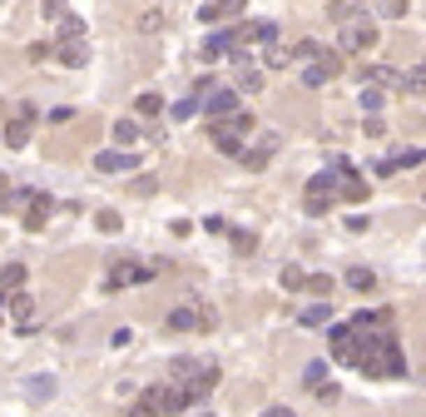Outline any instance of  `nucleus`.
Returning a JSON list of instances; mask_svg holds the SVG:
<instances>
[{
  "instance_id": "obj_1",
  "label": "nucleus",
  "mask_w": 426,
  "mask_h": 417,
  "mask_svg": "<svg viewBox=\"0 0 426 417\" xmlns=\"http://www.w3.org/2000/svg\"><path fill=\"white\" fill-rule=\"evenodd\" d=\"M332 353L347 368H362L367 378H406V358L397 343V313H357L347 323H332Z\"/></svg>"
},
{
  "instance_id": "obj_2",
  "label": "nucleus",
  "mask_w": 426,
  "mask_h": 417,
  "mask_svg": "<svg viewBox=\"0 0 426 417\" xmlns=\"http://www.w3.org/2000/svg\"><path fill=\"white\" fill-rule=\"evenodd\" d=\"M213 383H219V368H213V362H198V358H174L169 362V388H179V397L189 407H198L213 393Z\"/></svg>"
},
{
  "instance_id": "obj_3",
  "label": "nucleus",
  "mask_w": 426,
  "mask_h": 417,
  "mask_svg": "<svg viewBox=\"0 0 426 417\" xmlns=\"http://www.w3.org/2000/svg\"><path fill=\"white\" fill-rule=\"evenodd\" d=\"M337 45L347 50V55H367V50L372 45H377V20H372L367 10H357L347 25H342V35H337ZM342 50H337V55H342Z\"/></svg>"
},
{
  "instance_id": "obj_4",
  "label": "nucleus",
  "mask_w": 426,
  "mask_h": 417,
  "mask_svg": "<svg viewBox=\"0 0 426 417\" xmlns=\"http://www.w3.org/2000/svg\"><path fill=\"white\" fill-rule=\"evenodd\" d=\"M164 323L174 333H198V328H213V308L208 303H179V308H169Z\"/></svg>"
},
{
  "instance_id": "obj_5",
  "label": "nucleus",
  "mask_w": 426,
  "mask_h": 417,
  "mask_svg": "<svg viewBox=\"0 0 426 417\" xmlns=\"http://www.w3.org/2000/svg\"><path fill=\"white\" fill-rule=\"evenodd\" d=\"M144 407H149L154 417H179V412H189V402H184V397H179V388H169V383L144 388Z\"/></svg>"
},
{
  "instance_id": "obj_6",
  "label": "nucleus",
  "mask_w": 426,
  "mask_h": 417,
  "mask_svg": "<svg viewBox=\"0 0 426 417\" xmlns=\"http://www.w3.org/2000/svg\"><path fill=\"white\" fill-rule=\"evenodd\" d=\"M337 70H342V55L323 45V55H317L312 65H302V85H307V90H323V85H328Z\"/></svg>"
},
{
  "instance_id": "obj_7",
  "label": "nucleus",
  "mask_w": 426,
  "mask_h": 417,
  "mask_svg": "<svg viewBox=\"0 0 426 417\" xmlns=\"http://www.w3.org/2000/svg\"><path fill=\"white\" fill-rule=\"evenodd\" d=\"M278 144H283V134H258V144H243V154H238V160H243V169H268V160H273V154H278Z\"/></svg>"
},
{
  "instance_id": "obj_8",
  "label": "nucleus",
  "mask_w": 426,
  "mask_h": 417,
  "mask_svg": "<svg viewBox=\"0 0 426 417\" xmlns=\"http://www.w3.org/2000/svg\"><path fill=\"white\" fill-rule=\"evenodd\" d=\"M198 110H203L208 120H228V115H238V94H233L228 85H219L208 99H198Z\"/></svg>"
},
{
  "instance_id": "obj_9",
  "label": "nucleus",
  "mask_w": 426,
  "mask_h": 417,
  "mask_svg": "<svg viewBox=\"0 0 426 417\" xmlns=\"http://www.w3.org/2000/svg\"><path fill=\"white\" fill-rule=\"evenodd\" d=\"M154 269L149 264H115L110 269V288H134V283H149Z\"/></svg>"
},
{
  "instance_id": "obj_10",
  "label": "nucleus",
  "mask_w": 426,
  "mask_h": 417,
  "mask_svg": "<svg viewBox=\"0 0 426 417\" xmlns=\"http://www.w3.org/2000/svg\"><path fill=\"white\" fill-rule=\"evenodd\" d=\"M337 199H347V204H362V199H367V179L357 174V164L342 169V179H337Z\"/></svg>"
},
{
  "instance_id": "obj_11",
  "label": "nucleus",
  "mask_w": 426,
  "mask_h": 417,
  "mask_svg": "<svg viewBox=\"0 0 426 417\" xmlns=\"http://www.w3.org/2000/svg\"><path fill=\"white\" fill-rule=\"evenodd\" d=\"M362 85H372V90L382 94V90H402V75H397L392 65H367V70H362Z\"/></svg>"
},
{
  "instance_id": "obj_12",
  "label": "nucleus",
  "mask_w": 426,
  "mask_h": 417,
  "mask_svg": "<svg viewBox=\"0 0 426 417\" xmlns=\"http://www.w3.org/2000/svg\"><path fill=\"white\" fill-rule=\"evenodd\" d=\"M233 40H238V30H213V35L203 40V60H223V55H233Z\"/></svg>"
},
{
  "instance_id": "obj_13",
  "label": "nucleus",
  "mask_w": 426,
  "mask_h": 417,
  "mask_svg": "<svg viewBox=\"0 0 426 417\" xmlns=\"http://www.w3.org/2000/svg\"><path fill=\"white\" fill-rule=\"evenodd\" d=\"M94 169H104V174L134 169V154H124V149H99V154H94Z\"/></svg>"
},
{
  "instance_id": "obj_14",
  "label": "nucleus",
  "mask_w": 426,
  "mask_h": 417,
  "mask_svg": "<svg viewBox=\"0 0 426 417\" xmlns=\"http://www.w3.org/2000/svg\"><path fill=\"white\" fill-rule=\"evenodd\" d=\"M238 40H258V45H278V25H273V20H248V25H238Z\"/></svg>"
},
{
  "instance_id": "obj_15",
  "label": "nucleus",
  "mask_w": 426,
  "mask_h": 417,
  "mask_svg": "<svg viewBox=\"0 0 426 417\" xmlns=\"http://www.w3.org/2000/svg\"><path fill=\"white\" fill-rule=\"evenodd\" d=\"M50 208H55V199H50V194H30V208H25V229H45Z\"/></svg>"
},
{
  "instance_id": "obj_16",
  "label": "nucleus",
  "mask_w": 426,
  "mask_h": 417,
  "mask_svg": "<svg viewBox=\"0 0 426 417\" xmlns=\"http://www.w3.org/2000/svg\"><path fill=\"white\" fill-rule=\"evenodd\" d=\"M243 10V0H213V6H198V20L203 25H219L223 15H238Z\"/></svg>"
},
{
  "instance_id": "obj_17",
  "label": "nucleus",
  "mask_w": 426,
  "mask_h": 417,
  "mask_svg": "<svg viewBox=\"0 0 426 417\" xmlns=\"http://www.w3.org/2000/svg\"><path fill=\"white\" fill-rule=\"evenodd\" d=\"M6 303H10V318H15L20 328L35 318V298H30V293H6Z\"/></svg>"
},
{
  "instance_id": "obj_18",
  "label": "nucleus",
  "mask_w": 426,
  "mask_h": 417,
  "mask_svg": "<svg viewBox=\"0 0 426 417\" xmlns=\"http://www.w3.org/2000/svg\"><path fill=\"white\" fill-rule=\"evenodd\" d=\"M55 55H60V65L80 70V65H89V45H85V40H75V45H60Z\"/></svg>"
},
{
  "instance_id": "obj_19",
  "label": "nucleus",
  "mask_w": 426,
  "mask_h": 417,
  "mask_svg": "<svg viewBox=\"0 0 426 417\" xmlns=\"http://www.w3.org/2000/svg\"><path fill=\"white\" fill-rule=\"evenodd\" d=\"M85 30H89V25H85L80 15H70V10L60 15V45H75V40H85Z\"/></svg>"
},
{
  "instance_id": "obj_20",
  "label": "nucleus",
  "mask_w": 426,
  "mask_h": 417,
  "mask_svg": "<svg viewBox=\"0 0 426 417\" xmlns=\"http://www.w3.org/2000/svg\"><path fill=\"white\" fill-rule=\"evenodd\" d=\"M328 313H332V303H312V308H302V318H298V323H302V328H323V323H328Z\"/></svg>"
},
{
  "instance_id": "obj_21",
  "label": "nucleus",
  "mask_w": 426,
  "mask_h": 417,
  "mask_svg": "<svg viewBox=\"0 0 426 417\" xmlns=\"http://www.w3.org/2000/svg\"><path fill=\"white\" fill-rule=\"evenodd\" d=\"M347 288H362V293H372V288H377V274H372V269H347Z\"/></svg>"
},
{
  "instance_id": "obj_22",
  "label": "nucleus",
  "mask_w": 426,
  "mask_h": 417,
  "mask_svg": "<svg viewBox=\"0 0 426 417\" xmlns=\"http://www.w3.org/2000/svg\"><path fill=\"white\" fill-rule=\"evenodd\" d=\"M208 139H213V144H219L223 154H243V139H233V134H223L219 125H208Z\"/></svg>"
},
{
  "instance_id": "obj_23",
  "label": "nucleus",
  "mask_w": 426,
  "mask_h": 417,
  "mask_svg": "<svg viewBox=\"0 0 426 417\" xmlns=\"http://www.w3.org/2000/svg\"><path fill=\"white\" fill-rule=\"evenodd\" d=\"M20 283H25V264H6V274H0V288H6V293H20Z\"/></svg>"
},
{
  "instance_id": "obj_24",
  "label": "nucleus",
  "mask_w": 426,
  "mask_h": 417,
  "mask_svg": "<svg viewBox=\"0 0 426 417\" xmlns=\"http://www.w3.org/2000/svg\"><path fill=\"white\" fill-rule=\"evenodd\" d=\"M0 139H6L10 149H20V144L30 139V125H25V120H15V125H6V129H0Z\"/></svg>"
},
{
  "instance_id": "obj_25",
  "label": "nucleus",
  "mask_w": 426,
  "mask_h": 417,
  "mask_svg": "<svg viewBox=\"0 0 426 417\" xmlns=\"http://www.w3.org/2000/svg\"><path fill=\"white\" fill-rule=\"evenodd\" d=\"M302 288H312V293H317V303H328V293H332V278H328V274H307V278H302Z\"/></svg>"
},
{
  "instance_id": "obj_26",
  "label": "nucleus",
  "mask_w": 426,
  "mask_h": 417,
  "mask_svg": "<svg viewBox=\"0 0 426 417\" xmlns=\"http://www.w3.org/2000/svg\"><path fill=\"white\" fill-rule=\"evenodd\" d=\"M263 60H268V70H288V65H293L288 45H268V55H263Z\"/></svg>"
},
{
  "instance_id": "obj_27",
  "label": "nucleus",
  "mask_w": 426,
  "mask_h": 417,
  "mask_svg": "<svg viewBox=\"0 0 426 417\" xmlns=\"http://www.w3.org/2000/svg\"><path fill=\"white\" fill-rule=\"evenodd\" d=\"M328 15H332L337 25H347V20L357 15V6H352V0H332V6H328Z\"/></svg>"
},
{
  "instance_id": "obj_28",
  "label": "nucleus",
  "mask_w": 426,
  "mask_h": 417,
  "mask_svg": "<svg viewBox=\"0 0 426 417\" xmlns=\"http://www.w3.org/2000/svg\"><path fill=\"white\" fill-rule=\"evenodd\" d=\"M134 139H139V125L134 120H119L115 125V144H134Z\"/></svg>"
},
{
  "instance_id": "obj_29",
  "label": "nucleus",
  "mask_w": 426,
  "mask_h": 417,
  "mask_svg": "<svg viewBox=\"0 0 426 417\" xmlns=\"http://www.w3.org/2000/svg\"><path fill=\"white\" fill-rule=\"evenodd\" d=\"M302 278H307V274H302V269H298V264H288V269H283V278H278V283H283V288H288V293H298V288H302Z\"/></svg>"
},
{
  "instance_id": "obj_30",
  "label": "nucleus",
  "mask_w": 426,
  "mask_h": 417,
  "mask_svg": "<svg viewBox=\"0 0 426 417\" xmlns=\"http://www.w3.org/2000/svg\"><path fill=\"white\" fill-rule=\"evenodd\" d=\"M228 239H233V248H238V253H253V248H258V239H253L248 229H233Z\"/></svg>"
},
{
  "instance_id": "obj_31",
  "label": "nucleus",
  "mask_w": 426,
  "mask_h": 417,
  "mask_svg": "<svg viewBox=\"0 0 426 417\" xmlns=\"http://www.w3.org/2000/svg\"><path fill=\"white\" fill-rule=\"evenodd\" d=\"M307 388H323V378H328V362H307Z\"/></svg>"
},
{
  "instance_id": "obj_32",
  "label": "nucleus",
  "mask_w": 426,
  "mask_h": 417,
  "mask_svg": "<svg viewBox=\"0 0 426 417\" xmlns=\"http://www.w3.org/2000/svg\"><path fill=\"white\" fill-rule=\"evenodd\" d=\"M94 224H99V229H104V234H115V229H119V224H124V219H119V214H115V208H99V219H94Z\"/></svg>"
},
{
  "instance_id": "obj_33",
  "label": "nucleus",
  "mask_w": 426,
  "mask_h": 417,
  "mask_svg": "<svg viewBox=\"0 0 426 417\" xmlns=\"http://www.w3.org/2000/svg\"><path fill=\"white\" fill-rule=\"evenodd\" d=\"M159 110H164V99H159L154 90H149V94H139V115H159Z\"/></svg>"
},
{
  "instance_id": "obj_34",
  "label": "nucleus",
  "mask_w": 426,
  "mask_h": 417,
  "mask_svg": "<svg viewBox=\"0 0 426 417\" xmlns=\"http://www.w3.org/2000/svg\"><path fill=\"white\" fill-rule=\"evenodd\" d=\"M302 208L317 219V214H328V208H332V199H317V194H307V199H302Z\"/></svg>"
},
{
  "instance_id": "obj_35",
  "label": "nucleus",
  "mask_w": 426,
  "mask_h": 417,
  "mask_svg": "<svg viewBox=\"0 0 426 417\" xmlns=\"http://www.w3.org/2000/svg\"><path fill=\"white\" fill-rule=\"evenodd\" d=\"M169 115H174V120H193V115H198V104H193V99H179Z\"/></svg>"
},
{
  "instance_id": "obj_36",
  "label": "nucleus",
  "mask_w": 426,
  "mask_h": 417,
  "mask_svg": "<svg viewBox=\"0 0 426 417\" xmlns=\"http://www.w3.org/2000/svg\"><path fill=\"white\" fill-rule=\"evenodd\" d=\"M362 110L377 115V110H382V94H377V90H362Z\"/></svg>"
},
{
  "instance_id": "obj_37",
  "label": "nucleus",
  "mask_w": 426,
  "mask_h": 417,
  "mask_svg": "<svg viewBox=\"0 0 426 417\" xmlns=\"http://www.w3.org/2000/svg\"><path fill=\"white\" fill-rule=\"evenodd\" d=\"M139 25H144V30H159V25H164V10H144Z\"/></svg>"
},
{
  "instance_id": "obj_38",
  "label": "nucleus",
  "mask_w": 426,
  "mask_h": 417,
  "mask_svg": "<svg viewBox=\"0 0 426 417\" xmlns=\"http://www.w3.org/2000/svg\"><path fill=\"white\" fill-rule=\"evenodd\" d=\"M382 15H387V20H402V15H406V6H402V0H387Z\"/></svg>"
},
{
  "instance_id": "obj_39",
  "label": "nucleus",
  "mask_w": 426,
  "mask_h": 417,
  "mask_svg": "<svg viewBox=\"0 0 426 417\" xmlns=\"http://www.w3.org/2000/svg\"><path fill=\"white\" fill-rule=\"evenodd\" d=\"M30 393H35V397H45V393H55V378H35V383H30Z\"/></svg>"
},
{
  "instance_id": "obj_40",
  "label": "nucleus",
  "mask_w": 426,
  "mask_h": 417,
  "mask_svg": "<svg viewBox=\"0 0 426 417\" xmlns=\"http://www.w3.org/2000/svg\"><path fill=\"white\" fill-rule=\"evenodd\" d=\"M362 129H367V134H372V139H377V134H387V125H382V120H377V115H367V125H362Z\"/></svg>"
},
{
  "instance_id": "obj_41",
  "label": "nucleus",
  "mask_w": 426,
  "mask_h": 417,
  "mask_svg": "<svg viewBox=\"0 0 426 417\" xmlns=\"http://www.w3.org/2000/svg\"><path fill=\"white\" fill-rule=\"evenodd\" d=\"M124 417H154V412H149L144 402H129V407H124Z\"/></svg>"
},
{
  "instance_id": "obj_42",
  "label": "nucleus",
  "mask_w": 426,
  "mask_h": 417,
  "mask_svg": "<svg viewBox=\"0 0 426 417\" xmlns=\"http://www.w3.org/2000/svg\"><path fill=\"white\" fill-rule=\"evenodd\" d=\"M263 417H293V407H268Z\"/></svg>"
},
{
  "instance_id": "obj_43",
  "label": "nucleus",
  "mask_w": 426,
  "mask_h": 417,
  "mask_svg": "<svg viewBox=\"0 0 426 417\" xmlns=\"http://www.w3.org/2000/svg\"><path fill=\"white\" fill-rule=\"evenodd\" d=\"M0 308H6V293H0Z\"/></svg>"
}]
</instances>
